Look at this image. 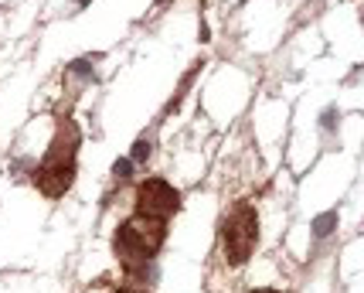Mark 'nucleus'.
<instances>
[{
	"mask_svg": "<svg viewBox=\"0 0 364 293\" xmlns=\"http://www.w3.org/2000/svg\"><path fill=\"white\" fill-rule=\"evenodd\" d=\"M164 243H167V222L133 212L123 225L116 228L112 252H116V260H119V266H123V273L129 279H143L146 270L157 260V252L164 249Z\"/></svg>",
	"mask_w": 364,
	"mask_h": 293,
	"instance_id": "f257e3e1",
	"label": "nucleus"
},
{
	"mask_svg": "<svg viewBox=\"0 0 364 293\" xmlns=\"http://www.w3.org/2000/svg\"><path fill=\"white\" fill-rule=\"evenodd\" d=\"M79 144L82 133L72 116L58 119V130L51 137V146L34 167V188L45 198H62L75 184V167H79Z\"/></svg>",
	"mask_w": 364,
	"mask_h": 293,
	"instance_id": "f03ea898",
	"label": "nucleus"
},
{
	"mask_svg": "<svg viewBox=\"0 0 364 293\" xmlns=\"http://www.w3.org/2000/svg\"><path fill=\"white\" fill-rule=\"evenodd\" d=\"M255 243H259V215L255 205L235 201L222 218V252L228 266H245L252 260Z\"/></svg>",
	"mask_w": 364,
	"mask_h": 293,
	"instance_id": "7ed1b4c3",
	"label": "nucleus"
},
{
	"mask_svg": "<svg viewBox=\"0 0 364 293\" xmlns=\"http://www.w3.org/2000/svg\"><path fill=\"white\" fill-rule=\"evenodd\" d=\"M136 212L171 222V218L181 212V191L164 178L140 181V184H136Z\"/></svg>",
	"mask_w": 364,
	"mask_h": 293,
	"instance_id": "20e7f679",
	"label": "nucleus"
},
{
	"mask_svg": "<svg viewBox=\"0 0 364 293\" xmlns=\"http://www.w3.org/2000/svg\"><path fill=\"white\" fill-rule=\"evenodd\" d=\"M150 154H154V137H140V140L133 144V150H129V161H133V164H146V161H150Z\"/></svg>",
	"mask_w": 364,
	"mask_h": 293,
	"instance_id": "39448f33",
	"label": "nucleus"
},
{
	"mask_svg": "<svg viewBox=\"0 0 364 293\" xmlns=\"http://www.w3.org/2000/svg\"><path fill=\"white\" fill-rule=\"evenodd\" d=\"M337 225V212H323L320 218H314V239H327Z\"/></svg>",
	"mask_w": 364,
	"mask_h": 293,
	"instance_id": "423d86ee",
	"label": "nucleus"
},
{
	"mask_svg": "<svg viewBox=\"0 0 364 293\" xmlns=\"http://www.w3.org/2000/svg\"><path fill=\"white\" fill-rule=\"evenodd\" d=\"M129 178H133V161H129V157H123V161L112 164V181H119V184H123V181H129Z\"/></svg>",
	"mask_w": 364,
	"mask_h": 293,
	"instance_id": "0eeeda50",
	"label": "nucleus"
},
{
	"mask_svg": "<svg viewBox=\"0 0 364 293\" xmlns=\"http://www.w3.org/2000/svg\"><path fill=\"white\" fill-rule=\"evenodd\" d=\"M333 116H337L333 110H327V113H323V130H331V127H333Z\"/></svg>",
	"mask_w": 364,
	"mask_h": 293,
	"instance_id": "6e6552de",
	"label": "nucleus"
},
{
	"mask_svg": "<svg viewBox=\"0 0 364 293\" xmlns=\"http://www.w3.org/2000/svg\"><path fill=\"white\" fill-rule=\"evenodd\" d=\"M112 293H150V290H143V287H119V290H112Z\"/></svg>",
	"mask_w": 364,
	"mask_h": 293,
	"instance_id": "1a4fd4ad",
	"label": "nucleus"
},
{
	"mask_svg": "<svg viewBox=\"0 0 364 293\" xmlns=\"http://www.w3.org/2000/svg\"><path fill=\"white\" fill-rule=\"evenodd\" d=\"M249 293H283V290H269V287H262V290H249Z\"/></svg>",
	"mask_w": 364,
	"mask_h": 293,
	"instance_id": "9d476101",
	"label": "nucleus"
},
{
	"mask_svg": "<svg viewBox=\"0 0 364 293\" xmlns=\"http://www.w3.org/2000/svg\"><path fill=\"white\" fill-rule=\"evenodd\" d=\"M85 4H89V0H75V7H85Z\"/></svg>",
	"mask_w": 364,
	"mask_h": 293,
	"instance_id": "9b49d317",
	"label": "nucleus"
},
{
	"mask_svg": "<svg viewBox=\"0 0 364 293\" xmlns=\"http://www.w3.org/2000/svg\"><path fill=\"white\" fill-rule=\"evenodd\" d=\"M157 4H171V0H157Z\"/></svg>",
	"mask_w": 364,
	"mask_h": 293,
	"instance_id": "f8f14e48",
	"label": "nucleus"
}]
</instances>
